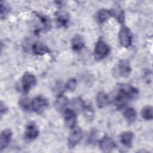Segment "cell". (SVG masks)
<instances>
[{"mask_svg": "<svg viewBox=\"0 0 153 153\" xmlns=\"http://www.w3.org/2000/svg\"><path fill=\"white\" fill-rule=\"evenodd\" d=\"M71 105L75 112H80L82 111L85 106V102L81 97H78L74 98L71 100Z\"/></svg>", "mask_w": 153, "mask_h": 153, "instance_id": "20", "label": "cell"}, {"mask_svg": "<svg viewBox=\"0 0 153 153\" xmlns=\"http://www.w3.org/2000/svg\"><path fill=\"white\" fill-rule=\"evenodd\" d=\"M123 116L127 123L131 124L135 122L137 118V113L134 108H128L124 111Z\"/></svg>", "mask_w": 153, "mask_h": 153, "instance_id": "18", "label": "cell"}, {"mask_svg": "<svg viewBox=\"0 0 153 153\" xmlns=\"http://www.w3.org/2000/svg\"><path fill=\"white\" fill-rule=\"evenodd\" d=\"M21 108L25 111H30L31 110V101L27 98H23L19 102Z\"/></svg>", "mask_w": 153, "mask_h": 153, "instance_id": "24", "label": "cell"}, {"mask_svg": "<svg viewBox=\"0 0 153 153\" xmlns=\"http://www.w3.org/2000/svg\"><path fill=\"white\" fill-rule=\"evenodd\" d=\"M76 85H77L76 80L74 78H72L69 79L66 82V88L67 90L71 91H74L76 89Z\"/></svg>", "mask_w": 153, "mask_h": 153, "instance_id": "25", "label": "cell"}, {"mask_svg": "<svg viewBox=\"0 0 153 153\" xmlns=\"http://www.w3.org/2000/svg\"><path fill=\"white\" fill-rule=\"evenodd\" d=\"M12 131L9 128L2 131L0 136V150L2 151L10 143L12 137Z\"/></svg>", "mask_w": 153, "mask_h": 153, "instance_id": "9", "label": "cell"}, {"mask_svg": "<svg viewBox=\"0 0 153 153\" xmlns=\"http://www.w3.org/2000/svg\"><path fill=\"white\" fill-rule=\"evenodd\" d=\"M56 17L58 23L62 26L66 27L69 21V14L65 11H58L56 13Z\"/></svg>", "mask_w": 153, "mask_h": 153, "instance_id": "19", "label": "cell"}, {"mask_svg": "<svg viewBox=\"0 0 153 153\" xmlns=\"http://www.w3.org/2000/svg\"><path fill=\"white\" fill-rule=\"evenodd\" d=\"M36 82V79L33 74L29 72H26L22 77L21 84L23 91L27 93L30 88L33 87Z\"/></svg>", "mask_w": 153, "mask_h": 153, "instance_id": "6", "label": "cell"}, {"mask_svg": "<svg viewBox=\"0 0 153 153\" xmlns=\"http://www.w3.org/2000/svg\"><path fill=\"white\" fill-rule=\"evenodd\" d=\"M99 148L103 152L105 153H109L113 151L115 148V142L108 136H105L99 141Z\"/></svg>", "mask_w": 153, "mask_h": 153, "instance_id": "7", "label": "cell"}, {"mask_svg": "<svg viewBox=\"0 0 153 153\" xmlns=\"http://www.w3.org/2000/svg\"><path fill=\"white\" fill-rule=\"evenodd\" d=\"M82 111L85 120L89 122L92 121L94 116V111L92 106L90 104L85 103Z\"/></svg>", "mask_w": 153, "mask_h": 153, "instance_id": "22", "label": "cell"}, {"mask_svg": "<svg viewBox=\"0 0 153 153\" xmlns=\"http://www.w3.org/2000/svg\"><path fill=\"white\" fill-rule=\"evenodd\" d=\"M111 16L110 10L102 9L97 14V19L100 23H103L106 22Z\"/></svg>", "mask_w": 153, "mask_h": 153, "instance_id": "21", "label": "cell"}, {"mask_svg": "<svg viewBox=\"0 0 153 153\" xmlns=\"http://www.w3.org/2000/svg\"><path fill=\"white\" fill-rule=\"evenodd\" d=\"M97 137V132L96 131V130L92 131L90 133V136L88 137V140L90 142V143H93L96 140V138Z\"/></svg>", "mask_w": 153, "mask_h": 153, "instance_id": "28", "label": "cell"}, {"mask_svg": "<svg viewBox=\"0 0 153 153\" xmlns=\"http://www.w3.org/2000/svg\"><path fill=\"white\" fill-rule=\"evenodd\" d=\"M133 136V133L131 131H125L121 134L120 141L123 145L127 148H130L132 146Z\"/></svg>", "mask_w": 153, "mask_h": 153, "instance_id": "16", "label": "cell"}, {"mask_svg": "<svg viewBox=\"0 0 153 153\" xmlns=\"http://www.w3.org/2000/svg\"><path fill=\"white\" fill-rule=\"evenodd\" d=\"M48 102L42 96H37L31 101V110L37 114H40L48 106Z\"/></svg>", "mask_w": 153, "mask_h": 153, "instance_id": "3", "label": "cell"}, {"mask_svg": "<svg viewBox=\"0 0 153 153\" xmlns=\"http://www.w3.org/2000/svg\"><path fill=\"white\" fill-rule=\"evenodd\" d=\"M120 44L124 47H128L132 42V33L130 29L126 26L121 28L118 33Z\"/></svg>", "mask_w": 153, "mask_h": 153, "instance_id": "4", "label": "cell"}, {"mask_svg": "<svg viewBox=\"0 0 153 153\" xmlns=\"http://www.w3.org/2000/svg\"><path fill=\"white\" fill-rule=\"evenodd\" d=\"M85 42L83 37L80 35H75L72 39L71 46L74 50L79 51L84 46Z\"/></svg>", "mask_w": 153, "mask_h": 153, "instance_id": "15", "label": "cell"}, {"mask_svg": "<svg viewBox=\"0 0 153 153\" xmlns=\"http://www.w3.org/2000/svg\"><path fill=\"white\" fill-rule=\"evenodd\" d=\"M111 16L114 17L120 23L123 24L125 20V15L124 11L120 6L115 5L110 10Z\"/></svg>", "mask_w": 153, "mask_h": 153, "instance_id": "13", "label": "cell"}, {"mask_svg": "<svg viewBox=\"0 0 153 153\" xmlns=\"http://www.w3.org/2000/svg\"><path fill=\"white\" fill-rule=\"evenodd\" d=\"M119 72L121 76L128 77L131 72L130 62L126 59H122L118 63Z\"/></svg>", "mask_w": 153, "mask_h": 153, "instance_id": "10", "label": "cell"}, {"mask_svg": "<svg viewBox=\"0 0 153 153\" xmlns=\"http://www.w3.org/2000/svg\"><path fill=\"white\" fill-rule=\"evenodd\" d=\"M63 114L66 126L70 128L75 127L76 123V115L75 112L70 109H66L63 112Z\"/></svg>", "mask_w": 153, "mask_h": 153, "instance_id": "8", "label": "cell"}, {"mask_svg": "<svg viewBox=\"0 0 153 153\" xmlns=\"http://www.w3.org/2000/svg\"><path fill=\"white\" fill-rule=\"evenodd\" d=\"M25 136L28 139H34L36 138L39 134V130L36 124L33 123H29L25 128Z\"/></svg>", "mask_w": 153, "mask_h": 153, "instance_id": "11", "label": "cell"}, {"mask_svg": "<svg viewBox=\"0 0 153 153\" xmlns=\"http://www.w3.org/2000/svg\"><path fill=\"white\" fill-rule=\"evenodd\" d=\"M32 49L34 54L39 56H42L50 53L49 48L41 42L34 43L32 45Z\"/></svg>", "mask_w": 153, "mask_h": 153, "instance_id": "17", "label": "cell"}, {"mask_svg": "<svg viewBox=\"0 0 153 153\" xmlns=\"http://www.w3.org/2000/svg\"><path fill=\"white\" fill-rule=\"evenodd\" d=\"M96 102L99 108H103L106 107L110 102L109 96L103 91L99 92L96 96Z\"/></svg>", "mask_w": 153, "mask_h": 153, "instance_id": "14", "label": "cell"}, {"mask_svg": "<svg viewBox=\"0 0 153 153\" xmlns=\"http://www.w3.org/2000/svg\"><path fill=\"white\" fill-rule=\"evenodd\" d=\"M8 111V108L5 105L4 103H3L2 101H1L0 103V112H1V115L2 116L3 114H5Z\"/></svg>", "mask_w": 153, "mask_h": 153, "instance_id": "27", "label": "cell"}, {"mask_svg": "<svg viewBox=\"0 0 153 153\" xmlns=\"http://www.w3.org/2000/svg\"><path fill=\"white\" fill-rule=\"evenodd\" d=\"M71 129L68 139V145L70 149H72L76 146L81 142L83 137L82 131L79 127H74Z\"/></svg>", "mask_w": 153, "mask_h": 153, "instance_id": "2", "label": "cell"}, {"mask_svg": "<svg viewBox=\"0 0 153 153\" xmlns=\"http://www.w3.org/2000/svg\"><path fill=\"white\" fill-rule=\"evenodd\" d=\"M142 117L146 120H151L153 118L152 107L151 106H146L144 107L141 112Z\"/></svg>", "mask_w": 153, "mask_h": 153, "instance_id": "23", "label": "cell"}, {"mask_svg": "<svg viewBox=\"0 0 153 153\" xmlns=\"http://www.w3.org/2000/svg\"><path fill=\"white\" fill-rule=\"evenodd\" d=\"M109 52V48L107 44L102 39H99L96 44L94 54L96 59L100 60L105 57Z\"/></svg>", "mask_w": 153, "mask_h": 153, "instance_id": "5", "label": "cell"}, {"mask_svg": "<svg viewBox=\"0 0 153 153\" xmlns=\"http://www.w3.org/2000/svg\"><path fill=\"white\" fill-rule=\"evenodd\" d=\"M138 95L139 90L136 88L130 85H122L114 98L113 102L118 109H121L126 106L129 100L136 99Z\"/></svg>", "mask_w": 153, "mask_h": 153, "instance_id": "1", "label": "cell"}, {"mask_svg": "<svg viewBox=\"0 0 153 153\" xmlns=\"http://www.w3.org/2000/svg\"><path fill=\"white\" fill-rule=\"evenodd\" d=\"M69 103L68 99L63 94H60L55 101V108L60 112H64Z\"/></svg>", "mask_w": 153, "mask_h": 153, "instance_id": "12", "label": "cell"}, {"mask_svg": "<svg viewBox=\"0 0 153 153\" xmlns=\"http://www.w3.org/2000/svg\"><path fill=\"white\" fill-rule=\"evenodd\" d=\"M8 12V8L1 2V19L3 18V16L6 15Z\"/></svg>", "mask_w": 153, "mask_h": 153, "instance_id": "26", "label": "cell"}]
</instances>
